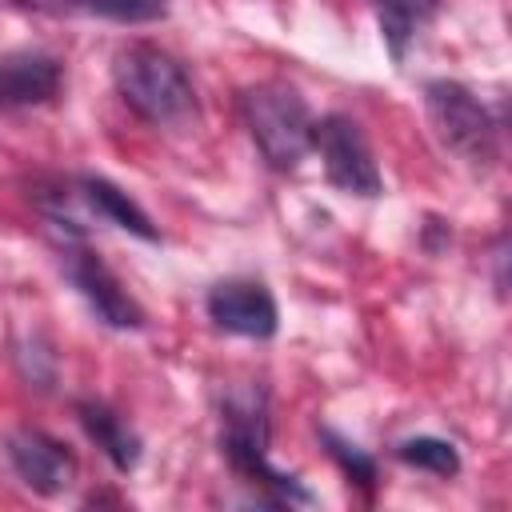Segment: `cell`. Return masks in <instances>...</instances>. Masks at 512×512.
Instances as JSON below:
<instances>
[{"label": "cell", "mask_w": 512, "mask_h": 512, "mask_svg": "<svg viewBox=\"0 0 512 512\" xmlns=\"http://www.w3.org/2000/svg\"><path fill=\"white\" fill-rule=\"evenodd\" d=\"M112 80H116V92L120 100L148 124H188L196 120V88H192V76L184 72V64L164 52L160 44H148V40H132L124 44L116 56H112Z\"/></svg>", "instance_id": "obj_1"}, {"label": "cell", "mask_w": 512, "mask_h": 512, "mask_svg": "<svg viewBox=\"0 0 512 512\" xmlns=\"http://www.w3.org/2000/svg\"><path fill=\"white\" fill-rule=\"evenodd\" d=\"M268 436H272V420H268V392L260 384H244L232 388L224 396V432H220V448L228 456V464L272 492L276 504H308L312 492L292 476L268 464Z\"/></svg>", "instance_id": "obj_2"}, {"label": "cell", "mask_w": 512, "mask_h": 512, "mask_svg": "<svg viewBox=\"0 0 512 512\" xmlns=\"http://www.w3.org/2000/svg\"><path fill=\"white\" fill-rule=\"evenodd\" d=\"M240 116L256 144V152L276 172L300 168V160L312 152V112L304 96L288 80H260L240 92Z\"/></svg>", "instance_id": "obj_3"}, {"label": "cell", "mask_w": 512, "mask_h": 512, "mask_svg": "<svg viewBox=\"0 0 512 512\" xmlns=\"http://www.w3.org/2000/svg\"><path fill=\"white\" fill-rule=\"evenodd\" d=\"M424 112L436 140L468 168H492L500 156V128L480 96L456 80H432L424 88Z\"/></svg>", "instance_id": "obj_4"}, {"label": "cell", "mask_w": 512, "mask_h": 512, "mask_svg": "<svg viewBox=\"0 0 512 512\" xmlns=\"http://www.w3.org/2000/svg\"><path fill=\"white\" fill-rule=\"evenodd\" d=\"M312 148L324 160V176L348 192V196H380L384 180H380V164L376 152L360 128V120L344 116V112H328L324 120L312 124Z\"/></svg>", "instance_id": "obj_5"}, {"label": "cell", "mask_w": 512, "mask_h": 512, "mask_svg": "<svg viewBox=\"0 0 512 512\" xmlns=\"http://www.w3.org/2000/svg\"><path fill=\"white\" fill-rule=\"evenodd\" d=\"M64 276L72 280V288L84 296V304L96 312L100 324L108 328H120V332H136L144 328V308L140 300L120 284V276L92 252V248H64Z\"/></svg>", "instance_id": "obj_6"}, {"label": "cell", "mask_w": 512, "mask_h": 512, "mask_svg": "<svg viewBox=\"0 0 512 512\" xmlns=\"http://www.w3.org/2000/svg\"><path fill=\"white\" fill-rule=\"evenodd\" d=\"M4 452H8L12 472L36 496H64L76 484V476H80L76 452L64 440H56V436H48L40 428H16V432H8Z\"/></svg>", "instance_id": "obj_7"}, {"label": "cell", "mask_w": 512, "mask_h": 512, "mask_svg": "<svg viewBox=\"0 0 512 512\" xmlns=\"http://www.w3.org/2000/svg\"><path fill=\"white\" fill-rule=\"evenodd\" d=\"M208 320L232 336H248V340H268L276 336L280 312L272 292L260 280H220L208 288Z\"/></svg>", "instance_id": "obj_8"}, {"label": "cell", "mask_w": 512, "mask_h": 512, "mask_svg": "<svg viewBox=\"0 0 512 512\" xmlns=\"http://www.w3.org/2000/svg\"><path fill=\"white\" fill-rule=\"evenodd\" d=\"M64 84V64L48 52H4L0 56V108L16 112V108H40L48 100H56Z\"/></svg>", "instance_id": "obj_9"}, {"label": "cell", "mask_w": 512, "mask_h": 512, "mask_svg": "<svg viewBox=\"0 0 512 512\" xmlns=\"http://www.w3.org/2000/svg\"><path fill=\"white\" fill-rule=\"evenodd\" d=\"M76 416H80V424H84V432L96 440V448L112 460V468L116 472H132L136 464H140V436H136V428L116 412V408H108L104 400H80L76 404Z\"/></svg>", "instance_id": "obj_10"}, {"label": "cell", "mask_w": 512, "mask_h": 512, "mask_svg": "<svg viewBox=\"0 0 512 512\" xmlns=\"http://www.w3.org/2000/svg\"><path fill=\"white\" fill-rule=\"evenodd\" d=\"M76 188H80V200H84L100 220H108V224H116V228H124V232L148 240V244L160 240V232H156V224L148 220V212H144L124 188H116L112 180H104V176H80Z\"/></svg>", "instance_id": "obj_11"}, {"label": "cell", "mask_w": 512, "mask_h": 512, "mask_svg": "<svg viewBox=\"0 0 512 512\" xmlns=\"http://www.w3.org/2000/svg\"><path fill=\"white\" fill-rule=\"evenodd\" d=\"M436 4L440 0H376L380 36H384V48L392 52V60H404L416 32L436 16Z\"/></svg>", "instance_id": "obj_12"}, {"label": "cell", "mask_w": 512, "mask_h": 512, "mask_svg": "<svg viewBox=\"0 0 512 512\" xmlns=\"http://www.w3.org/2000/svg\"><path fill=\"white\" fill-rule=\"evenodd\" d=\"M396 456L408 468H420V472H432V476H444V480H452L460 472V452L440 436H408L396 448Z\"/></svg>", "instance_id": "obj_13"}, {"label": "cell", "mask_w": 512, "mask_h": 512, "mask_svg": "<svg viewBox=\"0 0 512 512\" xmlns=\"http://www.w3.org/2000/svg\"><path fill=\"white\" fill-rule=\"evenodd\" d=\"M76 8L112 24H152L168 16V0H76Z\"/></svg>", "instance_id": "obj_14"}, {"label": "cell", "mask_w": 512, "mask_h": 512, "mask_svg": "<svg viewBox=\"0 0 512 512\" xmlns=\"http://www.w3.org/2000/svg\"><path fill=\"white\" fill-rule=\"evenodd\" d=\"M320 440L328 444V456L344 468V476L372 492V484H376V464H372V456H368L360 444H352V440H344L340 432H332V428H320Z\"/></svg>", "instance_id": "obj_15"}, {"label": "cell", "mask_w": 512, "mask_h": 512, "mask_svg": "<svg viewBox=\"0 0 512 512\" xmlns=\"http://www.w3.org/2000/svg\"><path fill=\"white\" fill-rule=\"evenodd\" d=\"M16 8H24V12H68V8H76V0H12Z\"/></svg>", "instance_id": "obj_16"}]
</instances>
